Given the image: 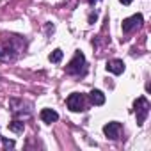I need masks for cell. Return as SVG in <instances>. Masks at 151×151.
Masks as SVG:
<instances>
[{
    "instance_id": "9c48e42d",
    "label": "cell",
    "mask_w": 151,
    "mask_h": 151,
    "mask_svg": "<svg viewBox=\"0 0 151 151\" xmlns=\"http://www.w3.org/2000/svg\"><path fill=\"white\" fill-rule=\"evenodd\" d=\"M23 128H25V123H23V121H20V119H13V121L9 123V130H11V132H14V133H22V132H23Z\"/></svg>"
},
{
    "instance_id": "7c38bea8",
    "label": "cell",
    "mask_w": 151,
    "mask_h": 151,
    "mask_svg": "<svg viewBox=\"0 0 151 151\" xmlns=\"http://www.w3.org/2000/svg\"><path fill=\"white\" fill-rule=\"evenodd\" d=\"M119 2H121V4H124V6H130L133 0H119Z\"/></svg>"
},
{
    "instance_id": "277c9868",
    "label": "cell",
    "mask_w": 151,
    "mask_h": 151,
    "mask_svg": "<svg viewBox=\"0 0 151 151\" xmlns=\"http://www.w3.org/2000/svg\"><path fill=\"white\" fill-rule=\"evenodd\" d=\"M142 22H144L142 14H133V16H130V18H124V20H123V32L128 34V32L139 29V27L142 25Z\"/></svg>"
},
{
    "instance_id": "30bf717a",
    "label": "cell",
    "mask_w": 151,
    "mask_h": 151,
    "mask_svg": "<svg viewBox=\"0 0 151 151\" xmlns=\"http://www.w3.org/2000/svg\"><path fill=\"white\" fill-rule=\"evenodd\" d=\"M62 55H64V53H62V50H60V48H55V50L50 53V57H48V59H50L52 62H55V64H57V62H60V60H62Z\"/></svg>"
},
{
    "instance_id": "7a4b0ae2",
    "label": "cell",
    "mask_w": 151,
    "mask_h": 151,
    "mask_svg": "<svg viewBox=\"0 0 151 151\" xmlns=\"http://www.w3.org/2000/svg\"><path fill=\"white\" fill-rule=\"evenodd\" d=\"M133 109H135V116H137V124H139V126L144 124V121H146L147 116H149V101H147L144 96H140V98L135 100Z\"/></svg>"
},
{
    "instance_id": "6da1fadb",
    "label": "cell",
    "mask_w": 151,
    "mask_h": 151,
    "mask_svg": "<svg viewBox=\"0 0 151 151\" xmlns=\"http://www.w3.org/2000/svg\"><path fill=\"white\" fill-rule=\"evenodd\" d=\"M86 71V57L82 52H77L75 57L71 59V62L66 66V73L68 75H80Z\"/></svg>"
},
{
    "instance_id": "4fadbf2b",
    "label": "cell",
    "mask_w": 151,
    "mask_h": 151,
    "mask_svg": "<svg viewBox=\"0 0 151 151\" xmlns=\"http://www.w3.org/2000/svg\"><path fill=\"white\" fill-rule=\"evenodd\" d=\"M89 2H91V4H94V0H89Z\"/></svg>"
},
{
    "instance_id": "52a82bcc",
    "label": "cell",
    "mask_w": 151,
    "mask_h": 151,
    "mask_svg": "<svg viewBox=\"0 0 151 151\" xmlns=\"http://www.w3.org/2000/svg\"><path fill=\"white\" fill-rule=\"evenodd\" d=\"M39 117H41V121H43V123L52 124V123H55V121L59 119V114H57L55 110H52V109H43V110H41V114H39Z\"/></svg>"
},
{
    "instance_id": "8992f818",
    "label": "cell",
    "mask_w": 151,
    "mask_h": 151,
    "mask_svg": "<svg viewBox=\"0 0 151 151\" xmlns=\"http://www.w3.org/2000/svg\"><path fill=\"white\" fill-rule=\"evenodd\" d=\"M107 71H110V73H114V75H121L123 71H124V62L121 60V59H112V60H109L107 62Z\"/></svg>"
},
{
    "instance_id": "5bb4252c",
    "label": "cell",
    "mask_w": 151,
    "mask_h": 151,
    "mask_svg": "<svg viewBox=\"0 0 151 151\" xmlns=\"http://www.w3.org/2000/svg\"><path fill=\"white\" fill-rule=\"evenodd\" d=\"M0 57H2V52H0Z\"/></svg>"
},
{
    "instance_id": "3957f363",
    "label": "cell",
    "mask_w": 151,
    "mask_h": 151,
    "mask_svg": "<svg viewBox=\"0 0 151 151\" xmlns=\"http://www.w3.org/2000/svg\"><path fill=\"white\" fill-rule=\"evenodd\" d=\"M66 103H68V109L71 112H80L86 107V96L80 94V93H73V94H69Z\"/></svg>"
},
{
    "instance_id": "5b68a950",
    "label": "cell",
    "mask_w": 151,
    "mask_h": 151,
    "mask_svg": "<svg viewBox=\"0 0 151 151\" xmlns=\"http://www.w3.org/2000/svg\"><path fill=\"white\" fill-rule=\"evenodd\" d=\"M103 132H105V135H107L109 139H112V140H117V139H119V135H121V124H119L117 121L107 123V124L103 126Z\"/></svg>"
},
{
    "instance_id": "8fae6325",
    "label": "cell",
    "mask_w": 151,
    "mask_h": 151,
    "mask_svg": "<svg viewBox=\"0 0 151 151\" xmlns=\"http://www.w3.org/2000/svg\"><path fill=\"white\" fill-rule=\"evenodd\" d=\"M2 140H4L6 147H14V140H7V139H2Z\"/></svg>"
},
{
    "instance_id": "ba28073f",
    "label": "cell",
    "mask_w": 151,
    "mask_h": 151,
    "mask_svg": "<svg viewBox=\"0 0 151 151\" xmlns=\"http://www.w3.org/2000/svg\"><path fill=\"white\" fill-rule=\"evenodd\" d=\"M89 94H91V101H93L94 105H103V103H105V94H103L101 91H98V89H93Z\"/></svg>"
}]
</instances>
